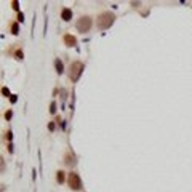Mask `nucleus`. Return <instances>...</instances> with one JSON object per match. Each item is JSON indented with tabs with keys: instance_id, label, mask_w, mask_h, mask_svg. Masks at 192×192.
I'll list each match as a JSON object with an SVG mask.
<instances>
[{
	"instance_id": "f257e3e1",
	"label": "nucleus",
	"mask_w": 192,
	"mask_h": 192,
	"mask_svg": "<svg viewBox=\"0 0 192 192\" xmlns=\"http://www.w3.org/2000/svg\"><path fill=\"white\" fill-rule=\"evenodd\" d=\"M115 21V15L110 11H104L101 13L98 16V21H96V26H98L99 31H106V29H109L110 26L114 24Z\"/></svg>"
},
{
	"instance_id": "f03ea898",
	"label": "nucleus",
	"mask_w": 192,
	"mask_h": 192,
	"mask_svg": "<svg viewBox=\"0 0 192 192\" xmlns=\"http://www.w3.org/2000/svg\"><path fill=\"white\" fill-rule=\"evenodd\" d=\"M83 69H85V64L82 61H72L69 66V78L72 82H77L80 75H82Z\"/></svg>"
},
{
	"instance_id": "7ed1b4c3",
	"label": "nucleus",
	"mask_w": 192,
	"mask_h": 192,
	"mask_svg": "<svg viewBox=\"0 0 192 192\" xmlns=\"http://www.w3.org/2000/svg\"><path fill=\"white\" fill-rule=\"evenodd\" d=\"M91 24H93V19L90 16H80L77 19V23H75V27H77L78 32L86 34L91 29Z\"/></svg>"
},
{
	"instance_id": "20e7f679",
	"label": "nucleus",
	"mask_w": 192,
	"mask_h": 192,
	"mask_svg": "<svg viewBox=\"0 0 192 192\" xmlns=\"http://www.w3.org/2000/svg\"><path fill=\"white\" fill-rule=\"evenodd\" d=\"M67 184H69V187L72 189V191H80V189H82V179H80L78 173L70 171L69 173V179H67Z\"/></svg>"
},
{
	"instance_id": "39448f33",
	"label": "nucleus",
	"mask_w": 192,
	"mask_h": 192,
	"mask_svg": "<svg viewBox=\"0 0 192 192\" xmlns=\"http://www.w3.org/2000/svg\"><path fill=\"white\" fill-rule=\"evenodd\" d=\"M62 40H64L66 47H75L77 45V39H75V35H72V34H64V35H62Z\"/></svg>"
},
{
	"instance_id": "423d86ee",
	"label": "nucleus",
	"mask_w": 192,
	"mask_h": 192,
	"mask_svg": "<svg viewBox=\"0 0 192 192\" xmlns=\"http://www.w3.org/2000/svg\"><path fill=\"white\" fill-rule=\"evenodd\" d=\"M75 155H74L72 152H66V155H64V165H67V167H74L75 165Z\"/></svg>"
},
{
	"instance_id": "0eeeda50",
	"label": "nucleus",
	"mask_w": 192,
	"mask_h": 192,
	"mask_svg": "<svg viewBox=\"0 0 192 192\" xmlns=\"http://www.w3.org/2000/svg\"><path fill=\"white\" fill-rule=\"evenodd\" d=\"M61 16L64 21H70L72 19V10L70 8H62L61 10Z\"/></svg>"
},
{
	"instance_id": "6e6552de",
	"label": "nucleus",
	"mask_w": 192,
	"mask_h": 192,
	"mask_svg": "<svg viewBox=\"0 0 192 192\" xmlns=\"http://www.w3.org/2000/svg\"><path fill=\"white\" fill-rule=\"evenodd\" d=\"M54 67H56V72H58V74H62V72H64V64H62L61 59H56V61H54Z\"/></svg>"
},
{
	"instance_id": "1a4fd4ad",
	"label": "nucleus",
	"mask_w": 192,
	"mask_h": 192,
	"mask_svg": "<svg viewBox=\"0 0 192 192\" xmlns=\"http://www.w3.org/2000/svg\"><path fill=\"white\" fill-rule=\"evenodd\" d=\"M64 179H66V176H64V171L62 170H59V171H56V181L59 184H62L64 183Z\"/></svg>"
},
{
	"instance_id": "9d476101",
	"label": "nucleus",
	"mask_w": 192,
	"mask_h": 192,
	"mask_svg": "<svg viewBox=\"0 0 192 192\" xmlns=\"http://www.w3.org/2000/svg\"><path fill=\"white\" fill-rule=\"evenodd\" d=\"M10 29L13 31V34H15V35H16L18 31H19V29H18V24H16V23H11V24H10Z\"/></svg>"
},
{
	"instance_id": "9b49d317",
	"label": "nucleus",
	"mask_w": 192,
	"mask_h": 192,
	"mask_svg": "<svg viewBox=\"0 0 192 192\" xmlns=\"http://www.w3.org/2000/svg\"><path fill=\"white\" fill-rule=\"evenodd\" d=\"M13 54L16 56V59H23V58H24V54H23V51H21V50H16Z\"/></svg>"
},
{
	"instance_id": "f8f14e48",
	"label": "nucleus",
	"mask_w": 192,
	"mask_h": 192,
	"mask_svg": "<svg viewBox=\"0 0 192 192\" xmlns=\"http://www.w3.org/2000/svg\"><path fill=\"white\" fill-rule=\"evenodd\" d=\"M24 21V15L23 13H18V23H23Z\"/></svg>"
},
{
	"instance_id": "ddd939ff",
	"label": "nucleus",
	"mask_w": 192,
	"mask_h": 192,
	"mask_svg": "<svg viewBox=\"0 0 192 192\" xmlns=\"http://www.w3.org/2000/svg\"><path fill=\"white\" fill-rule=\"evenodd\" d=\"M11 117H13V112H11V110H8V112L5 114V119H7V120H10Z\"/></svg>"
},
{
	"instance_id": "4468645a",
	"label": "nucleus",
	"mask_w": 192,
	"mask_h": 192,
	"mask_svg": "<svg viewBox=\"0 0 192 192\" xmlns=\"http://www.w3.org/2000/svg\"><path fill=\"white\" fill-rule=\"evenodd\" d=\"M50 112H51V114H54V112H56V106H54V102L50 106Z\"/></svg>"
},
{
	"instance_id": "2eb2a0df",
	"label": "nucleus",
	"mask_w": 192,
	"mask_h": 192,
	"mask_svg": "<svg viewBox=\"0 0 192 192\" xmlns=\"http://www.w3.org/2000/svg\"><path fill=\"white\" fill-rule=\"evenodd\" d=\"M13 10H16V11H18V10H19V7H18V5H19V3H18V2H16V0H15V2H13Z\"/></svg>"
},
{
	"instance_id": "dca6fc26",
	"label": "nucleus",
	"mask_w": 192,
	"mask_h": 192,
	"mask_svg": "<svg viewBox=\"0 0 192 192\" xmlns=\"http://www.w3.org/2000/svg\"><path fill=\"white\" fill-rule=\"evenodd\" d=\"M2 93H3V94H7V96H11V94L8 93V88H5V86L2 88Z\"/></svg>"
},
{
	"instance_id": "f3484780",
	"label": "nucleus",
	"mask_w": 192,
	"mask_h": 192,
	"mask_svg": "<svg viewBox=\"0 0 192 192\" xmlns=\"http://www.w3.org/2000/svg\"><path fill=\"white\" fill-rule=\"evenodd\" d=\"M13 138V133L11 131H7V139H11Z\"/></svg>"
},
{
	"instance_id": "a211bd4d",
	"label": "nucleus",
	"mask_w": 192,
	"mask_h": 192,
	"mask_svg": "<svg viewBox=\"0 0 192 192\" xmlns=\"http://www.w3.org/2000/svg\"><path fill=\"white\" fill-rule=\"evenodd\" d=\"M10 101L15 102V101H16V96H15V94H11V96H10Z\"/></svg>"
}]
</instances>
